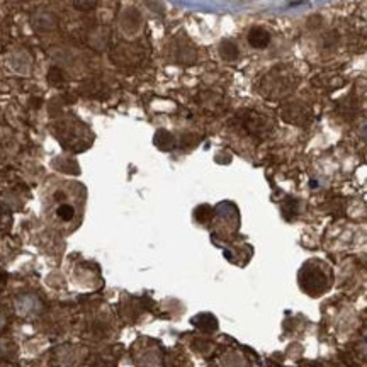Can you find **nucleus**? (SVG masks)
Wrapping results in <instances>:
<instances>
[{"mask_svg": "<svg viewBox=\"0 0 367 367\" xmlns=\"http://www.w3.org/2000/svg\"><path fill=\"white\" fill-rule=\"evenodd\" d=\"M331 275L319 260H308L299 270V286L306 294L318 297L330 289Z\"/></svg>", "mask_w": 367, "mask_h": 367, "instance_id": "nucleus-1", "label": "nucleus"}, {"mask_svg": "<svg viewBox=\"0 0 367 367\" xmlns=\"http://www.w3.org/2000/svg\"><path fill=\"white\" fill-rule=\"evenodd\" d=\"M219 53H221L224 60L231 62V60H235L238 56V48H236V45L233 41H223L221 46H219Z\"/></svg>", "mask_w": 367, "mask_h": 367, "instance_id": "nucleus-8", "label": "nucleus"}, {"mask_svg": "<svg viewBox=\"0 0 367 367\" xmlns=\"http://www.w3.org/2000/svg\"><path fill=\"white\" fill-rule=\"evenodd\" d=\"M155 145L158 146L160 150H165V152H168V150H172L174 148V145H175V140H174V136L170 135L168 131H158L157 135H155Z\"/></svg>", "mask_w": 367, "mask_h": 367, "instance_id": "nucleus-7", "label": "nucleus"}, {"mask_svg": "<svg viewBox=\"0 0 367 367\" xmlns=\"http://www.w3.org/2000/svg\"><path fill=\"white\" fill-rule=\"evenodd\" d=\"M0 367H19V365L11 360H0Z\"/></svg>", "mask_w": 367, "mask_h": 367, "instance_id": "nucleus-15", "label": "nucleus"}, {"mask_svg": "<svg viewBox=\"0 0 367 367\" xmlns=\"http://www.w3.org/2000/svg\"><path fill=\"white\" fill-rule=\"evenodd\" d=\"M56 214H58V218L63 219V221H70L73 216H75V209H73L70 204H60L58 209H56Z\"/></svg>", "mask_w": 367, "mask_h": 367, "instance_id": "nucleus-10", "label": "nucleus"}, {"mask_svg": "<svg viewBox=\"0 0 367 367\" xmlns=\"http://www.w3.org/2000/svg\"><path fill=\"white\" fill-rule=\"evenodd\" d=\"M48 80L51 82V84H55V85H60V84H63L65 82V75H63V72L60 70V68H51V70L48 72Z\"/></svg>", "mask_w": 367, "mask_h": 367, "instance_id": "nucleus-12", "label": "nucleus"}, {"mask_svg": "<svg viewBox=\"0 0 367 367\" xmlns=\"http://www.w3.org/2000/svg\"><path fill=\"white\" fill-rule=\"evenodd\" d=\"M211 214H213V211H211L209 206H199V208L196 209V219L201 223H206L211 219Z\"/></svg>", "mask_w": 367, "mask_h": 367, "instance_id": "nucleus-11", "label": "nucleus"}, {"mask_svg": "<svg viewBox=\"0 0 367 367\" xmlns=\"http://www.w3.org/2000/svg\"><path fill=\"white\" fill-rule=\"evenodd\" d=\"M87 359V350L73 345H62L53 352L51 362L55 367H75Z\"/></svg>", "mask_w": 367, "mask_h": 367, "instance_id": "nucleus-2", "label": "nucleus"}, {"mask_svg": "<svg viewBox=\"0 0 367 367\" xmlns=\"http://www.w3.org/2000/svg\"><path fill=\"white\" fill-rule=\"evenodd\" d=\"M248 43H250V46L260 50V48H265V46L270 43V36H269V33L263 31V29L253 28L252 31L248 33Z\"/></svg>", "mask_w": 367, "mask_h": 367, "instance_id": "nucleus-6", "label": "nucleus"}, {"mask_svg": "<svg viewBox=\"0 0 367 367\" xmlns=\"http://www.w3.org/2000/svg\"><path fill=\"white\" fill-rule=\"evenodd\" d=\"M97 2L99 0H73V6H75V9H79V11L87 12V11H92L97 6Z\"/></svg>", "mask_w": 367, "mask_h": 367, "instance_id": "nucleus-13", "label": "nucleus"}, {"mask_svg": "<svg viewBox=\"0 0 367 367\" xmlns=\"http://www.w3.org/2000/svg\"><path fill=\"white\" fill-rule=\"evenodd\" d=\"M4 325H6V316H4V313L0 311V330H2Z\"/></svg>", "mask_w": 367, "mask_h": 367, "instance_id": "nucleus-16", "label": "nucleus"}, {"mask_svg": "<svg viewBox=\"0 0 367 367\" xmlns=\"http://www.w3.org/2000/svg\"><path fill=\"white\" fill-rule=\"evenodd\" d=\"M31 23L33 28L38 29V31H53L58 26V19L51 11H46V9H40L31 16Z\"/></svg>", "mask_w": 367, "mask_h": 367, "instance_id": "nucleus-3", "label": "nucleus"}, {"mask_svg": "<svg viewBox=\"0 0 367 367\" xmlns=\"http://www.w3.org/2000/svg\"><path fill=\"white\" fill-rule=\"evenodd\" d=\"M192 323L199 328V330L206 331V333H213V331L218 330V319L209 313H202L199 316H196L192 319Z\"/></svg>", "mask_w": 367, "mask_h": 367, "instance_id": "nucleus-5", "label": "nucleus"}, {"mask_svg": "<svg viewBox=\"0 0 367 367\" xmlns=\"http://www.w3.org/2000/svg\"><path fill=\"white\" fill-rule=\"evenodd\" d=\"M16 353V345L11 340L0 336V360H9Z\"/></svg>", "mask_w": 367, "mask_h": 367, "instance_id": "nucleus-9", "label": "nucleus"}, {"mask_svg": "<svg viewBox=\"0 0 367 367\" xmlns=\"http://www.w3.org/2000/svg\"><path fill=\"white\" fill-rule=\"evenodd\" d=\"M9 221H11V216H9L7 211L0 206V228H6Z\"/></svg>", "mask_w": 367, "mask_h": 367, "instance_id": "nucleus-14", "label": "nucleus"}, {"mask_svg": "<svg viewBox=\"0 0 367 367\" xmlns=\"http://www.w3.org/2000/svg\"><path fill=\"white\" fill-rule=\"evenodd\" d=\"M119 359L118 348H109L106 352H101L90 359V367H116Z\"/></svg>", "mask_w": 367, "mask_h": 367, "instance_id": "nucleus-4", "label": "nucleus"}]
</instances>
